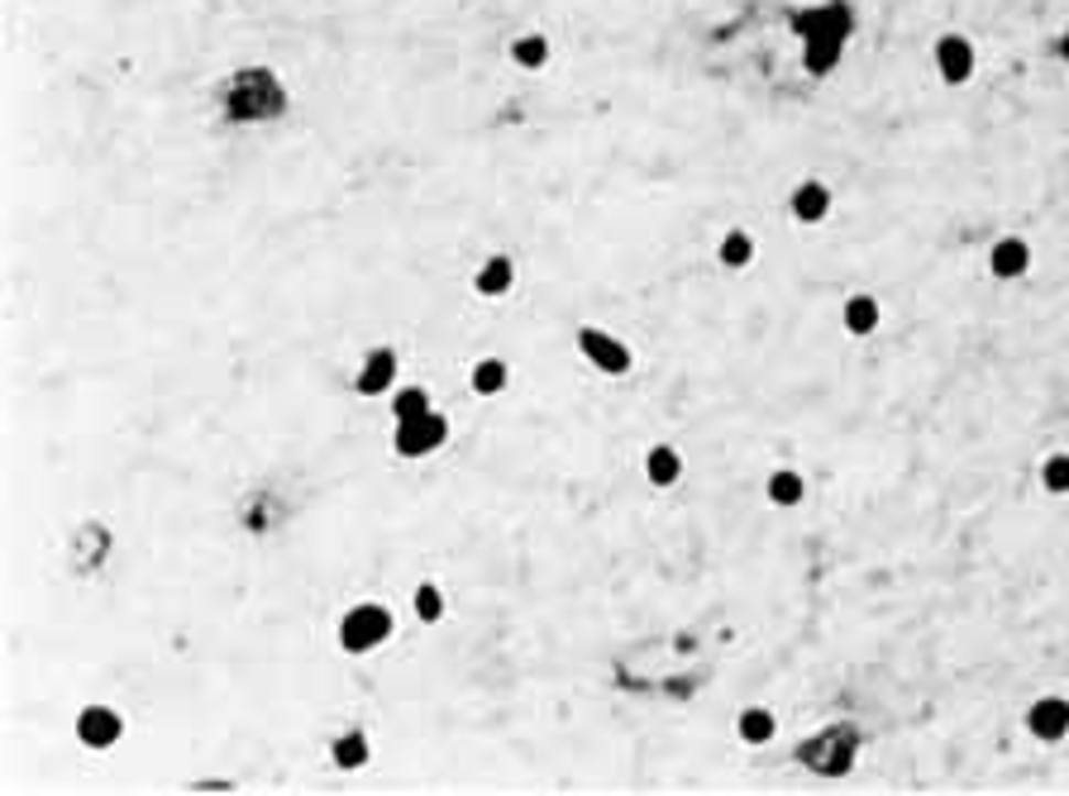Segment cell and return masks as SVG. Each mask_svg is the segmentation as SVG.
<instances>
[{
	"instance_id": "cell-2",
	"label": "cell",
	"mask_w": 1069,
	"mask_h": 796,
	"mask_svg": "<svg viewBox=\"0 0 1069 796\" xmlns=\"http://www.w3.org/2000/svg\"><path fill=\"white\" fill-rule=\"evenodd\" d=\"M387 634H392V611L382 601H358L354 611H344L339 620V648L344 654H368L378 648Z\"/></svg>"
},
{
	"instance_id": "cell-23",
	"label": "cell",
	"mask_w": 1069,
	"mask_h": 796,
	"mask_svg": "<svg viewBox=\"0 0 1069 796\" xmlns=\"http://www.w3.org/2000/svg\"><path fill=\"white\" fill-rule=\"evenodd\" d=\"M1041 487L1050 497H1069V454H1050L1041 462Z\"/></svg>"
},
{
	"instance_id": "cell-1",
	"label": "cell",
	"mask_w": 1069,
	"mask_h": 796,
	"mask_svg": "<svg viewBox=\"0 0 1069 796\" xmlns=\"http://www.w3.org/2000/svg\"><path fill=\"white\" fill-rule=\"evenodd\" d=\"M287 110V91L272 67H239L235 77L220 86V115L229 124H258L278 120Z\"/></svg>"
},
{
	"instance_id": "cell-26",
	"label": "cell",
	"mask_w": 1069,
	"mask_h": 796,
	"mask_svg": "<svg viewBox=\"0 0 1069 796\" xmlns=\"http://www.w3.org/2000/svg\"><path fill=\"white\" fill-rule=\"evenodd\" d=\"M1056 48H1060V57H1065V63H1069V29H1065V34H1060V43H1056Z\"/></svg>"
},
{
	"instance_id": "cell-11",
	"label": "cell",
	"mask_w": 1069,
	"mask_h": 796,
	"mask_svg": "<svg viewBox=\"0 0 1069 796\" xmlns=\"http://www.w3.org/2000/svg\"><path fill=\"white\" fill-rule=\"evenodd\" d=\"M392 378H397V353L392 349H372L364 358V368H358V378H354V392L358 396H382L387 386H392Z\"/></svg>"
},
{
	"instance_id": "cell-16",
	"label": "cell",
	"mask_w": 1069,
	"mask_h": 796,
	"mask_svg": "<svg viewBox=\"0 0 1069 796\" xmlns=\"http://www.w3.org/2000/svg\"><path fill=\"white\" fill-rule=\"evenodd\" d=\"M645 477L655 487H673L678 477H683V458H678V448H669V444H655L645 454Z\"/></svg>"
},
{
	"instance_id": "cell-18",
	"label": "cell",
	"mask_w": 1069,
	"mask_h": 796,
	"mask_svg": "<svg viewBox=\"0 0 1069 796\" xmlns=\"http://www.w3.org/2000/svg\"><path fill=\"white\" fill-rule=\"evenodd\" d=\"M507 57H511L516 67H526V72H540V67L549 63V39H544V34H521V39H511Z\"/></svg>"
},
{
	"instance_id": "cell-4",
	"label": "cell",
	"mask_w": 1069,
	"mask_h": 796,
	"mask_svg": "<svg viewBox=\"0 0 1069 796\" xmlns=\"http://www.w3.org/2000/svg\"><path fill=\"white\" fill-rule=\"evenodd\" d=\"M444 439H450V419H444L440 411H430L421 419H397L392 448L401 458H425V454H435Z\"/></svg>"
},
{
	"instance_id": "cell-19",
	"label": "cell",
	"mask_w": 1069,
	"mask_h": 796,
	"mask_svg": "<svg viewBox=\"0 0 1069 796\" xmlns=\"http://www.w3.org/2000/svg\"><path fill=\"white\" fill-rule=\"evenodd\" d=\"M716 258H721L726 268H749V263H755V239H749L745 229H731V235L721 239Z\"/></svg>"
},
{
	"instance_id": "cell-20",
	"label": "cell",
	"mask_w": 1069,
	"mask_h": 796,
	"mask_svg": "<svg viewBox=\"0 0 1069 796\" xmlns=\"http://www.w3.org/2000/svg\"><path fill=\"white\" fill-rule=\"evenodd\" d=\"M507 378H511V372H507V363H501V358H483V363L473 368V392H478V396H497L501 386H507Z\"/></svg>"
},
{
	"instance_id": "cell-25",
	"label": "cell",
	"mask_w": 1069,
	"mask_h": 796,
	"mask_svg": "<svg viewBox=\"0 0 1069 796\" xmlns=\"http://www.w3.org/2000/svg\"><path fill=\"white\" fill-rule=\"evenodd\" d=\"M392 415L397 419H421V415H430V396L421 392V386H407V392H397Z\"/></svg>"
},
{
	"instance_id": "cell-3",
	"label": "cell",
	"mask_w": 1069,
	"mask_h": 796,
	"mask_svg": "<svg viewBox=\"0 0 1069 796\" xmlns=\"http://www.w3.org/2000/svg\"><path fill=\"white\" fill-rule=\"evenodd\" d=\"M855 749H860V734L855 730H841V726H831L827 734H817V740H807L802 744V763L812 773H821V777H841V773H850L855 768Z\"/></svg>"
},
{
	"instance_id": "cell-8",
	"label": "cell",
	"mask_w": 1069,
	"mask_h": 796,
	"mask_svg": "<svg viewBox=\"0 0 1069 796\" xmlns=\"http://www.w3.org/2000/svg\"><path fill=\"white\" fill-rule=\"evenodd\" d=\"M989 272H993L998 282L1027 277V272H1032V243H1027V239H1017V235L998 239V243L989 249Z\"/></svg>"
},
{
	"instance_id": "cell-7",
	"label": "cell",
	"mask_w": 1069,
	"mask_h": 796,
	"mask_svg": "<svg viewBox=\"0 0 1069 796\" xmlns=\"http://www.w3.org/2000/svg\"><path fill=\"white\" fill-rule=\"evenodd\" d=\"M1027 734L1041 744H1056L1069 734V697H1041L1027 706Z\"/></svg>"
},
{
	"instance_id": "cell-5",
	"label": "cell",
	"mask_w": 1069,
	"mask_h": 796,
	"mask_svg": "<svg viewBox=\"0 0 1069 796\" xmlns=\"http://www.w3.org/2000/svg\"><path fill=\"white\" fill-rule=\"evenodd\" d=\"M577 353H583L597 372H606V378H626L630 372V349L606 335V329H592V325L577 329Z\"/></svg>"
},
{
	"instance_id": "cell-12",
	"label": "cell",
	"mask_w": 1069,
	"mask_h": 796,
	"mask_svg": "<svg viewBox=\"0 0 1069 796\" xmlns=\"http://www.w3.org/2000/svg\"><path fill=\"white\" fill-rule=\"evenodd\" d=\"M792 215H798L802 225H821L831 215V186L817 182V177H807L798 192H792Z\"/></svg>"
},
{
	"instance_id": "cell-13",
	"label": "cell",
	"mask_w": 1069,
	"mask_h": 796,
	"mask_svg": "<svg viewBox=\"0 0 1069 796\" xmlns=\"http://www.w3.org/2000/svg\"><path fill=\"white\" fill-rule=\"evenodd\" d=\"M511 282H516V263L507 253H493L478 268V277H473V292H478V296H507Z\"/></svg>"
},
{
	"instance_id": "cell-17",
	"label": "cell",
	"mask_w": 1069,
	"mask_h": 796,
	"mask_svg": "<svg viewBox=\"0 0 1069 796\" xmlns=\"http://www.w3.org/2000/svg\"><path fill=\"white\" fill-rule=\"evenodd\" d=\"M735 734H741L745 744H769L778 734V720H774V711H764V706H745L741 720H735Z\"/></svg>"
},
{
	"instance_id": "cell-6",
	"label": "cell",
	"mask_w": 1069,
	"mask_h": 796,
	"mask_svg": "<svg viewBox=\"0 0 1069 796\" xmlns=\"http://www.w3.org/2000/svg\"><path fill=\"white\" fill-rule=\"evenodd\" d=\"M974 43L964 39V34H941L936 39V72H941V81L946 86H964L974 77Z\"/></svg>"
},
{
	"instance_id": "cell-22",
	"label": "cell",
	"mask_w": 1069,
	"mask_h": 796,
	"mask_svg": "<svg viewBox=\"0 0 1069 796\" xmlns=\"http://www.w3.org/2000/svg\"><path fill=\"white\" fill-rule=\"evenodd\" d=\"M835 57H841V39H807V72L827 77L835 67Z\"/></svg>"
},
{
	"instance_id": "cell-21",
	"label": "cell",
	"mask_w": 1069,
	"mask_h": 796,
	"mask_svg": "<svg viewBox=\"0 0 1069 796\" xmlns=\"http://www.w3.org/2000/svg\"><path fill=\"white\" fill-rule=\"evenodd\" d=\"M335 763L339 768H364L368 763V734L364 730H349L335 740Z\"/></svg>"
},
{
	"instance_id": "cell-10",
	"label": "cell",
	"mask_w": 1069,
	"mask_h": 796,
	"mask_svg": "<svg viewBox=\"0 0 1069 796\" xmlns=\"http://www.w3.org/2000/svg\"><path fill=\"white\" fill-rule=\"evenodd\" d=\"M792 29L802 34V43L807 39H850V10L845 6H827V10H807V14H798L792 20Z\"/></svg>"
},
{
	"instance_id": "cell-24",
	"label": "cell",
	"mask_w": 1069,
	"mask_h": 796,
	"mask_svg": "<svg viewBox=\"0 0 1069 796\" xmlns=\"http://www.w3.org/2000/svg\"><path fill=\"white\" fill-rule=\"evenodd\" d=\"M415 615H421L425 620V625H440V620H444V597H440V587L435 582H421V587H415Z\"/></svg>"
},
{
	"instance_id": "cell-14",
	"label": "cell",
	"mask_w": 1069,
	"mask_h": 796,
	"mask_svg": "<svg viewBox=\"0 0 1069 796\" xmlns=\"http://www.w3.org/2000/svg\"><path fill=\"white\" fill-rule=\"evenodd\" d=\"M764 497H769V501L778 505V511H792V505H802V497H807L802 472H792V468L769 472V482H764Z\"/></svg>"
},
{
	"instance_id": "cell-15",
	"label": "cell",
	"mask_w": 1069,
	"mask_h": 796,
	"mask_svg": "<svg viewBox=\"0 0 1069 796\" xmlns=\"http://www.w3.org/2000/svg\"><path fill=\"white\" fill-rule=\"evenodd\" d=\"M841 320H845V329H850L855 339L874 335V329H878V301H874L870 292H855V296H850L845 306H841Z\"/></svg>"
},
{
	"instance_id": "cell-9",
	"label": "cell",
	"mask_w": 1069,
	"mask_h": 796,
	"mask_svg": "<svg viewBox=\"0 0 1069 796\" xmlns=\"http://www.w3.org/2000/svg\"><path fill=\"white\" fill-rule=\"evenodd\" d=\"M120 734H125V720L115 716L110 706H86V711L77 716V740L86 749H110Z\"/></svg>"
}]
</instances>
